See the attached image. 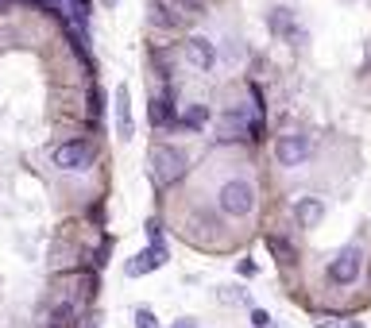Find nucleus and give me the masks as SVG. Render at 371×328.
Returning a JSON list of instances; mask_svg holds the SVG:
<instances>
[{"mask_svg":"<svg viewBox=\"0 0 371 328\" xmlns=\"http://www.w3.org/2000/svg\"><path fill=\"white\" fill-rule=\"evenodd\" d=\"M221 139H248V135H259V112H252V108H228L225 120H221Z\"/></svg>","mask_w":371,"mask_h":328,"instance_id":"obj_4","label":"nucleus"},{"mask_svg":"<svg viewBox=\"0 0 371 328\" xmlns=\"http://www.w3.org/2000/svg\"><path fill=\"white\" fill-rule=\"evenodd\" d=\"M151 127H174L178 124V116H174V93L166 89V93L151 96Z\"/></svg>","mask_w":371,"mask_h":328,"instance_id":"obj_9","label":"nucleus"},{"mask_svg":"<svg viewBox=\"0 0 371 328\" xmlns=\"http://www.w3.org/2000/svg\"><path fill=\"white\" fill-rule=\"evenodd\" d=\"M117 135L124 143H132V135H136V124H132V96H128V85L117 89Z\"/></svg>","mask_w":371,"mask_h":328,"instance_id":"obj_11","label":"nucleus"},{"mask_svg":"<svg viewBox=\"0 0 371 328\" xmlns=\"http://www.w3.org/2000/svg\"><path fill=\"white\" fill-rule=\"evenodd\" d=\"M136 328H163L151 309H136Z\"/></svg>","mask_w":371,"mask_h":328,"instance_id":"obj_18","label":"nucleus"},{"mask_svg":"<svg viewBox=\"0 0 371 328\" xmlns=\"http://www.w3.org/2000/svg\"><path fill=\"white\" fill-rule=\"evenodd\" d=\"M54 166L59 170H78V166H89L93 163V143H86V139H70V143H59L54 147Z\"/></svg>","mask_w":371,"mask_h":328,"instance_id":"obj_5","label":"nucleus"},{"mask_svg":"<svg viewBox=\"0 0 371 328\" xmlns=\"http://www.w3.org/2000/svg\"><path fill=\"white\" fill-rule=\"evenodd\" d=\"M348 328H363V325H348Z\"/></svg>","mask_w":371,"mask_h":328,"instance_id":"obj_25","label":"nucleus"},{"mask_svg":"<svg viewBox=\"0 0 371 328\" xmlns=\"http://www.w3.org/2000/svg\"><path fill=\"white\" fill-rule=\"evenodd\" d=\"M101 4H105V8H117V4H120V0H101Z\"/></svg>","mask_w":371,"mask_h":328,"instance_id":"obj_23","label":"nucleus"},{"mask_svg":"<svg viewBox=\"0 0 371 328\" xmlns=\"http://www.w3.org/2000/svg\"><path fill=\"white\" fill-rule=\"evenodd\" d=\"M360 274H363V251L356 247V243H348V247H341V255L329 263V282L332 286H352Z\"/></svg>","mask_w":371,"mask_h":328,"instance_id":"obj_3","label":"nucleus"},{"mask_svg":"<svg viewBox=\"0 0 371 328\" xmlns=\"http://www.w3.org/2000/svg\"><path fill=\"white\" fill-rule=\"evenodd\" d=\"M190 8H194V12H197V8H201V0H190Z\"/></svg>","mask_w":371,"mask_h":328,"instance_id":"obj_24","label":"nucleus"},{"mask_svg":"<svg viewBox=\"0 0 371 328\" xmlns=\"http://www.w3.org/2000/svg\"><path fill=\"white\" fill-rule=\"evenodd\" d=\"M89 112H93V116H101V89H97V85L89 89Z\"/></svg>","mask_w":371,"mask_h":328,"instance_id":"obj_20","label":"nucleus"},{"mask_svg":"<svg viewBox=\"0 0 371 328\" xmlns=\"http://www.w3.org/2000/svg\"><path fill=\"white\" fill-rule=\"evenodd\" d=\"M255 270H259V267H255V263L248 259V255H244L240 263H236V274H240V278H255Z\"/></svg>","mask_w":371,"mask_h":328,"instance_id":"obj_19","label":"nucleus"},{"mask_svg":"<svg viewBox=\"0 0 371 328\" xmlns=\"http://www.w3.org/2000/svg\"><path fill=\"white\" fill-rule=\"evenodd\" d=\"M271 31L274 35H283V39H290L294 47H302V31H298V23H294V12L290 8H271Z\"/></svg>","mask_w":371,"mask_h":328,"instance_id":"obj_12","label":"nucleus"},{"mask_svg":"<svg viewBox=\"0 0 371 328\" xmlns=\"http://www.w3.org/2000/svg\"><path fill=\"white\" fill-rule=\"evenodd\" d=\"M163 263H166V247H147V251H139V255H132V259H128L124 274H128V278H143V274L159 270Z\"/></svg>","mask_w":371,"mask_h":328,"instance_id":"obj_7","label":"nucleus"},{"mask_svg":"<svg viewBox=\"0 0 371 328\" xmlns=\"http://www.w3.org/2000/svg\"><path fill=\"white\" fill-rule=\"evenodd\" d=\"M186 154L178 151V147L170 143H159L155 151H151V182L159 185V189H166V185H174L182 182V174H186Z\"/></svg>","mask_w":371,"mask_h":328,"instance_id":"obj_1","label":"nucleus"},{"mask_svg":"<svg viewBox=\"0 0 371 328\" xmlns=\"http://www.w3.org/2000/svg\"><path fill=\"white\" fill-rule=\"evenodd\" d=\"M310 154H313V143L305 135H283V139L274 143V158L283 166H302Z\"/></svg>","mask_w":371,"mask_h":328,"instance_id":"obj_6","label":"nucleus"},{"mask_svg":"<svg viewBox=\"0 0 371 328\" xmlns=\"http://www.w3.org/2000/svg\"><path fill=\"white\" fill-rule=\"evenodd\" d=\"M170 328H197V320H194V317H178Z\"/></svg>","mask_w":371,"mask_h":328,"instance_id":"obj_22","label":"nucleus"},{"mask_svg":"<svg viewBox=\"0 0 371 328\" xmlns=\"http://www.w3.org/2000/svg\"><path fill=\"white\" fill-rule=\"evenodd\" d=\"M147 16H151V23H159V28H174L178 19H182L178 12L166 8L163 0H151V4H147Z\"/></svg>","mask_w":371,"mask_h":328,"instance_id":"obj_14","label":"nucleus"},{"mask_svg":"<svg viewBox=\"0 0 371 328\" xmlns=\"http://www.w3.org/2000/svg\"><path fill=\"white\" fill-rule=\"evenodd\" d=\"M178 124L190 127V132H201V127L209 124V108L205 105H186L182 116H178Z\"/></svg>","mask_w":371,"mask_h":328,"instance_id":"obj_13","label":"nucleus"},{"mask_svg":"<svg viewBox=\"0 0 371 328\" xmlns=\"http://www.w3.org/2000/svg\"><path fill=\"white\" fill-rule=\"evenodd\" d=\"M66 8H70V19H78V28L89 23V0H66Z\"/></svg>","mask_w":371,"mask_h":328,"instance_id":"obj_17","label":"nucleus"},{"mask_svg":"<svg viewBox=\"0 0 371 328\" xmlns=\"http://www.w3.org/2000/svg\"><path fill=\"white\" fill-rule=\"evenodd\" d=\"M252 325L255 328H267V325H271V317H267L263 309H252Z\"/></svg>","mask_w":371,"mask_h":328,"instance_id":"obj_21","label":"nucleus"},{"mask_svg":"<svg viewBox=\"0 0 371 328\" xmlns=\"http://www.w3.org/2000/svg\"><path fill=\"white\" fill-rule=\"evenodd\" d=\"M267 251H271V255L283 263V267H290V263H294V247H290V240H286V236H267Z\"/></svg>","mask_w":371,"mask_h":328,"instance_id":"obj_15","label":"nucleus"},{"mask_svg":"<svg viewBox=\"0 0 371 328\" xmlns=\"http://www.w3.org/2000/svg\"><path fill=\"white\" fill-rule=\"evenodd\" d=\"M221 301H225V305H236V309H248V305H252V298H244V289H236V286L221 289Z\"/></svg>","mask_w":371,"mask_h":328,"instance_id":"obj_16","label":"nucleus"},{"mask_svg":"<svg viewBox=\"0 0 371 328\" xmlns=\"http://www.w3.org/2000/svg\"><path fill=\"white\" fill-rule=\"evenodd\" d=\"M186 62H190L194 70H213L217 66L213 43H209V39H201V35H190V39H186Z\"/></svg>","mask_w":371,"mask_h":328,"instance_id":"obj_8","label":"nucleus"},{"mask_svg":"<svg viewBox=\"0 0 371 328\" xmlns=\"http://www.w3.org/2000/svg\"><path fill=\"white\" fill-rule=\"evenodd\" d=\"M217 205L228 212V216H248V212L255 209V189L252 182H244V178H232V182L221 185V193H217Z\"/></svg>","mask_w":371,"mask_h":328,"instance_id":"obj_2","label":"nucleus"},{"mask_svg":"<svg viewBox=\"0 0 371 328\" xmlns=\"http://www.w3.org/2000/svg\"><path fill=\"white\" fill-rule=\"evenodd\" d=\"M294 221L302 224V228H317L325 221V201L321 197H298L294 201Z\"/></svg>","mask_w":371,"mask_h":328,"instance_id":"obj_10","label":"nucleus"}]
</instances>
